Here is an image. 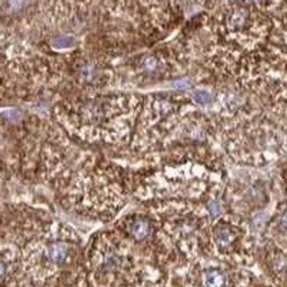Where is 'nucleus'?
<instances>
[{
  "label": "nucleus",
  "mask_w": 287,
  "mask_h": 287,
  "mask_svg": "<svg viewBox=\"0 0 287 287\" xmlns=\"http://www.w3.org/2000/svg\"><path fill=\"white\" fill-rule=\"evenodd\" d=\"M232 235H230L228 231L225 229H221L218 231V233L216 234V241L217 244L222 247H225L231 243L232 241Z\"/></svg>",
  "instance_id": "20e7f679"
},
{
  "label": "nucleus",
  "mask_w": 287,
  "mask_h": 287,
  "mask_svg": "<svg viewBox=\"0 0 287 287\" xmlns=\"http://www.w3.org/2000/svg\"><path fill=\"white\" fill-rule=\"evenodd\" d=\"M280 224L283 226L284 228L287 230V211L286 213H284L283 216H281Z\"/></svg>",
  "instance_id": "1a4fd4ad"
},
{
  "label": "nucleus",
  "mask_w": 287,
  "mask_h": 287,
  "mask_svg": "<svg viewBox=\"0 0 287 287\" xmlns=\"http://www.w3.org/2000/svg\"><path fill=\"white\" fill-rule=\"evenodd\" d=\"M203 281L206 287H224L225 286L226 279L224 272L222 271L217 269H212L205 272Z\"/></svg>",
  "instance_id": "7ed1b4c3"
},
{
  "label": "nucleus",
  "mask_w": 287,
  "mask_h": 287,
  "mask_svg": "<svg viewBox=\"0 0 287 287\" xmlns=\"http://www.w3.org/2000/svg\"><path fill=\"white\" fill-rule=\"evenodd\" d=\"M193 99H194L195 102L200 103V104H206V103H208V102H210L211 96L206 91H198L196 92H194Z\"/></svg>",
  "instance_id": "423d86ee"
},
{
  "label": "nucleus",
  "mask_w": 287,
  "mask_h": 287,
  "mask_svg": "<svg viewBox=\"0 0 287 287\" xmlns=\"http://www.w3.org/2000/svg\"><path fill=\"white\" fill-rule=\"evenodd\" d=\"M130 232L135 240H144L150 235V224L149 221L144 218H138L134 220L130 227Z\"/></svg>",
  "instance_id": "f03ea898"
},
{
  "label": "nucleus",
  "mask_w": 287,
  "mask_h": 287,
  "mask_svg": "<svg viewBox=\"0 0 287 287\" xmlns=\"http://www.w3.org/2000/svg\"><path fill=\"white\" fill-rule=\"evenodd\" d=\"M69 254V246L61 240H49L46 248L48 259L54 264H64Z\"/></svg>",
  "instance_id": "f257e3e1"
},
{
  "label": "nucleus",
  "mask_w": 287,
  "mask_h": 287,
  "mask_svg": "<svg viewBox=\"0 0 287 287\" xmlns=\"http://www.w3.org/2000/svg\"><path fill=\"white\" fill-rule=\"evenodd\" d=\"M75 39L72 36H61L53 41V46L58 49L69 48L74 45Z\"/></svg>",
  "instance_id": "39448f33"
},
{
  "label": "nucleus",
  "mask_w": 287,
  "mask_h": 287,
  "mask_svg": "<svg viewBox=\"0 0 287 287\" xmlns=\"http://www.w3.org/2000/svg\"><path fill=\"white\" fill-rule=\"evenodd\" d=\"M174 86L179 90H185V89H188L189 87H190V83L188 80H181V81L176 82Z\"/></svg>",
  "instance_id": "0eeeda50"
},
{
  "label": "nucleus",
  "mask_w": 287,
  "mask_h": 287,
  "mask_svg": "<svg viewBox=\"0 0 287 287\" xmlns=\"http://www.w3.org/2000/svg\"><path fill=\"white\" fill-rule=\"evenodd\" d=\"M5 116H6V118H8V119L13 120V119H16V118L20 117V113L18 112V110H7L5 112Z\"/></svg>",
  "instance_id": "6e6552de"
}]
</instances>
